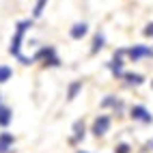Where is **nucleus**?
I'll use <instances>...</instances> for the list:
<instances>
[{
  "label": "nucleus",
  "mask_w": 153,
  "mask_h": 153,
  "mask_svg": "<svg viewBox=\"0 0 153 153\" xmlns=\"http://www.w3.org/2000/svg\"><path fill=\"white\" fill-rule=\"evenodd\" d=\"M151 88H153V80H151Z\"/></svg>",
  "instance_id": "obj_21"
},
{
  "label": "nucleus",
  "mask_w": 153,
  "mask_h": 153,
  "mask_svg": "<svg viewBox=\"0 0 153 153\" xmlns=\"http://www.w3.org/2000/svg\"><path fill=\"white\" fill-rule=\"evenodd\" d=\"M80 91H82V80H76V82H71V84H69V91H67V99L74 101V99L78 97Z\"/></svg>",
  "instance_id": "obj_13"
},
{
  "label": "nucleus",
  "mask_w": 153,
  "mask_h": 153,
  "mask_svg": "<svg viewBox=\"0 0 153 153\" xmlns=\"http://www.w3.org/2000/svg\"><path fill=\"white\" fill-rule=\"evenodd\" d=\"M104 43H106V35L101 33H95V39H93V48H91V54H97L101 48H104Z\"/></svg>",
  "instance_id": "obj_12"
},
{
  "label": "nucleus",
  "mask_w": 153,
  "mask_h": 153,
  "mask_svg": "<svg viewBox=\"0 0 153 153\" xmlns=\"http://www.w3.org/2000/svg\"><path fill=\"white\" fill-rule=\"evenodd\" d=\"M11 121H13V110L4 104H0V127H7Z\"/></svg>",
  "instance_id": "obj_10"
},
{
  "label": "nucleus",
  "mask_w": 153,
  "mask_h": 153,
  "mask_svg": "<svg viewBox=\"0 0 153 153\" xmlns=\"http://www.w3.org/2000/svg\"><path fill=\"white\" fill-rule=\"evenodd\" d=\"M125 54L131 60H138V58H145V56H153V48H149V45H131V48L125 50Z\"/></svg>",
  "instance_id": "obj_5"
},
{
  "label": "nucleus",
  "mask_w": 153,
  "mask_h": 153,
  "mask_svg": "<svg viewBox=\"0 0 153 153\" xmlns=\"http://www.w3.org/2000/svg\"><path fill=\"white\" fill-rule=\"evenodd\" d=\"M15 145V136L11 131H0V153H9Z\"/></svg>",
  "instance_id": "obj_7"
},
{
  "label": "nucleus",
  "mask_w": 153,
  "mask_h": 153,
  "mask_svg": "<svg viewBox=\"0 0 153 153\" xmlns=\"http://www.w3.org/2000/svg\"><path fill=\"white\" fill-rule=\"evenodd\" d=\"M147 147H151V149H153V140H151V142H149V145H147Z\"/></svg>",
  "instance_id": "obj_20"
},
{
  "label": "nucleus",
  "mask_w": 153,
  "mask_h": 153,
  "mask_svg": "<svg viewBox=\"0 0 153 153\" xmlns=\"http://www.w3.org/2000/svg\"><path fill=\"white\" fill-rule=\"evenodd\" d=\"M110 125H112V119H110L108 114H99V117H95L91 131H93V136H97V138H99V136H106L108 129H110Z\"/></svg>",
  "instance_id": "obj_3"
},
{
  "label": "nucleus",
  "mask_w": 153,
  "mask_h": 153,
  "mask_svg": "<svg viewBox=\"0 0 153 153\" xmlns=\"http://www.w3.org/2000/svg\"><path fill=\"white\" fill-rule=\"evenodd\" d=\"M33 28V22L30 19H22L15 26V35L11 39V48H9V54H13L15 58H22V43H24V35Z\"/></svg>",
  "instance_id": "obj_1"
},
{
  "label": "nucleus",
  "mask_w": 153,
  "mask_h": 153,
  "mask_svg": "<svg viewBox=\"0 0 153 153\" xmlns=\"http://www.w3.org/2000/svg\"><path fill=\"white\" fill-rule=\"evenodd\" d=\"M129 117L134 119V121H138V123H153V114L145 108V106H131V110H129Z\"/></svg>",
  "instance_id": "obj_4"
},
{
  "label": "nucleus",
  "mask_w": 153,
  "mask_h": 153,
  "mask_svg": "<svg viewBox=\"0 0 153 153\" xmlns=\"http://www.w3.org/2000/svg\"><path fill=\"white\" fill-rule=\"evenodd\" d=\"M101 108H114V110H121V108H123V101L117 99L114 95H106V99L101 101Z\"/></svg>",
  "instance_id": "obj_11"
},
{
  "label": "nucleus",
  "mask_w": 153,
  "mask_h": 153,
  "mask_svg": "<svg viewBox=\"0 0 153 153\" xmlns=\"http://www.w3.org/2000/svg\"><path fill=\"white\" fill-rule=\"evenodd\" d=\"M142 35H145V37H153V24H147L145 30H142Z\"/></svg>",
  "instance_id": "obj_18"
},
{
  "label": "nucleus",
  "mask_w": 153,
  "mask_h": 153,
  "mask_svg": "<svg viewBox=\"0 0 153 153\" xmlns=\"http://www.w3.org/2000/svg\"><path fill=\"white\" fill-rule=\"evenodd\" d=\"M76 153H91V151H84V149H78Z\"/></svg>",
  "instance_id": "obj_19"
},
{
  "label": "nucleus",
  "mask_w": 153,
  "mask_h": 153,
  "mask_svg": "<svg viewBox=\"0 0 153 153\" xmlns=\"http://www.w3.org/2000/svg\"><path fill=\"white\" fill-rule=\"evenodd\" d=\"M45 4H48V0H37V2H35V9H33V17H41Z\"/></svg>",
  "instance_id": "obj_16"
},
{
  "label": "nucleus",
  "mask_w": 153,
  "mask_h": 153,
  "mask_svg": "<svg viewBox=\"0 0 153 153\" xmlns=\"http://www.w3.org/2000/svg\"><path fill=\"white\" fill-rule=\"evenodd\" d=\"M86 33H88V24L86 22H78V24L71 26V30H69L71 39H82V37H86Z\"/></svg>",
  "instance_id": "obj_9"
},
{
  "label": "nucleus",
  "mask_w": 153,
  "mask_h": 153,
  "mask_svg": "<svg viewBox=\"0 0 153 153\" xmlns=\"http://www.w3.org/2000/svg\"><path fill=\"white\" fill-rule=\"evenodd\" d=\"M123 54H125V50H117V52H114V58L108 63V69L112 71V76H114V78H121V76H123V60H121V56H123Z\"/></svg>",
  "instance_id": "obj_6"
},
{
  "label": "nucleus",
  "mask_w": 153,
  "mask_h": 153,
  "mask_svg": "<svg viewBox=\"0 0 153 153\" xmlns=\"http://www.w3.org/2000/svg\"><path fill=\"white\" fill-rule=\"evenodd\" d=\"M123 78H125V82L129 86H140L142 82H145V78H142L140 74H123Z\"/></svg>",
  "instance_id": "obj_14"
},
{
  "label": "nucleus",
  "mask_w": 153,
  "mask_h": 153,
  "mask_svg": "<svg viewBox=\"0 0 153 153\" xmlns=\"http://www.w3.org/2000/svg\"><path fill=\"white\" fill-rule=\"evenodd\" d=\"M86 136V125H84V121L82 119H78L76 123H74V136H71V142H80V140H84Z\"/></svg>",
  "instance_id": "obj_8"
},
{
  "label": "nucleus",
  "mask_w": 153,
  "mask_h": 153,
  "mask_svg": "<svg viewBox=\"0 0 153 153\" xmlns=\"http://www.w3.org/2000/svg\"><path fill=\"white\" fill-rule=\"evenodd\" d=\"M33 58H35V60L43 58V65H50V67H58V65H60V60H58V56H56V50H54L52 45L41 48V50H39V52H37Z\"/></svg>",
  "instance_id": "obj_2"
},
{
  "label": "nucleus",
  "mask_w": 153,
  "mask_h": 153,
  "mask_svg": "<svg viewBox=\"0 0 153 153\" xmlns=\"http://www.w3.org/2000/svg\"><path fill=\"white\" fill-rule=\"evenodd\" d=\"M114 153H131V147L127 145V142H119V145L114 147Z\"/></svg>",
  "instance_id": "obj_17"
},
{
  "label": "nucleus",
  "mask_w": 153,
  "mask_h": 153,
  "mask_svg": "<svg viewBox=\"0 0 153 153\" xmlns=\"http://www.w3.org/2000/svg\"><path fill=\"white\" fill-rule=\"evenodd\" d=\"M11 76H13L11 67H7V65H0V84H2V82H7V80H11Z\"/></svg>",
  "instance_id": "obj_15"
}]
</instances>
